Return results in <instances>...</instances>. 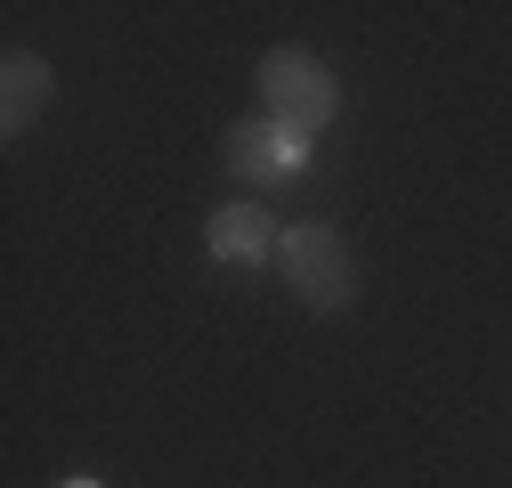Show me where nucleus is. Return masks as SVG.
<instances>
[{
  "label": "nucleus",
  "mask_w": 512,
  "mask_h": 488,
  "mask_svg": "<svg viewBox=\"0 0 512 488\" xmlns=\"http://www.w3.org/2000/svg\"><path fill=\"white\" fill-rule=\"evenodd\" d=\"M261 106H269V122H285L293 139H317L334 122L342 90H334V74L317 66L309 49H269L261 57Z\"/></svg>",
  "instance_id": "1"
},
{
  "label": "nucleus",
  "mask_w": 512,
  "mask_h": 488,
  "mask_svg": "<svg viewBox=\"0 0 512 488\" xmlns=\"http://www.w3.org/2000/svg\"><path fill=\"white\" fill-rule=\"evenodd\" d=\"M277 261H285V285L309 301V310H342L350 301V244L334 236V228H293L285 244H277Z\"/></svg>",
  "instance_id": "2"
},
{
  "label": "nucleus",
  "mask_w": 512,
  "mask_h": 488,
  "mask_svg": "<svg viewBox=\"0 0 512 488\" xmlns=\"http://www.w3.org/2000/svg\"><path fill=\"white\" fill-rule=\"evenodd\" d=\"M220 155H228L236 179H261V188H277V179H293V171L309 163V139H293L285 122H236V131L220 139Z\"/></svg>",
  "instance_id": "3"
},
{
  "label": "nucleus",
  "mask_w": 512,
  "mask_h": 488,
  "mask_svg": "<svg viewBox=\"0 0 512 488\" xmlns=\"http://www.w3.org/2000/svg\"><path fill=\"white\" fill-rule=\"evenodd\" d=\"M204 244H212V261H228V269H252V261H269L285 236H277V220H269L261 204H228V212H212Z\"/></svg>",
  "instance_id": "4"
},
{
  "label": "nucleus",
  "mask_w": 512,
  "mask_h": 488,
  "mask_svg": "<svg viewBox=\"0 0 512 488\" xmlns=\"http://www.w3.org/2000/svg\"><path fill=\"white\" fill-rule=\"evenodd\" d=\"M49 106V66H41V57H9V66H0V131H33V114Z\"/></svg>",
  "instance_id": "5"
},
{
  "label": "nucleus",
  "mask_w": 512,
  "mask_h": 488,
  "mask_svg": "<svg viewBox=\"0 0 512 488\" xmlns=\"http://www.w3.org/2000/svg\"><path fill=\"white\" fill-rule=\"evenodd\" d=\"M66 488H90V480H66Z\"/></svg>",
  "instance_id": "6"
}]
</instances>
